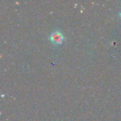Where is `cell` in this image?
I'll return each instance as SVG.
<instances>
[{
  "mask_svg": "<svg viewBox=\"0 0 121 121\" xmlns=\"http://www.w3.org/2000/svg\"><path fill=\"white\" fill-rule=\"evenodd\" d=\"M120 15H121V13H120Z\"/></svg>",
  "mask_w": 121,
  "mask_h": 121,
  "instance_id": "2",
  "label": "cell"
},
{
  "mask_svg": "<svg viewBox=\"0 0 121 121\" xmlns=\"http://www.w3.org/2000/svg\"><path fill=\"white\" fill-rule=\"evenodd\" d=\"M50 39L55 44H60L64 40V35L60 30H56L50 34Z\"/></svg>",
  "mask_w": 121,
  "mask_h": 121,
  "instance_id": "1",
  "label": "cell"
}]
</instances>
